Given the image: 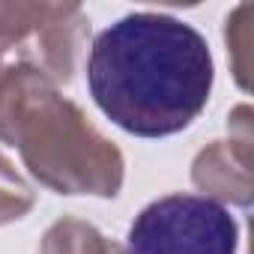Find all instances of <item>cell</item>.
Here are the masks:
<instances>
[{"label": "cell", "instance_id": "cell-2", "mask_svg": "<svg viewBox=\"0 0 254 254\" xmlns=\"http://www.w3.org/2000/svg\"><path fill=\"white\" fill-rule=\"evenodd\" d=\"M239 227L227 206L200 194H168L144 206L126 239L129 254H236Z\"/></svg>", "mask_w": 254, "mask_h": 254}, {"label": "cell", "instance_id": "cell-1", "mask_svg": "<svg viewBox=\"0 0 254 254\" xmlns=\"http://www.w3.org/2000/svg\"><path fill=\"white\" fill-rule=\"evenodd\" d=\"M87 84L102 114L123 132L168 138L206 108L212 54L191 24L162 12H135L96 36Z\"/></svg>", "mask_w": 254, "mask_h": 254}]
</instances>
